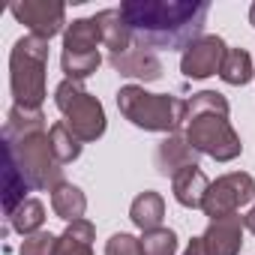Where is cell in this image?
<instances>
[{"mask_svg":"<svg viewBox=\"0 0 255 255\" xmlns=\"http://www.w3.org/2000/svg\"><path fill=\"white\" fill-rule=\"evenodd\" d=\"M93 243H84V240H75L69 231H63L60 234V240H57V252L54 255H93V249H90Z\"/></svg>","mask_w":255,"mask_h":255,"instance_id":"484cf974","label":"cell"},{"mask_svg":"<svg viewBox=\"0 0 255 255\" xmlns=\"http://www.w3.org/2000/svg\"><path fill=\"white\" fill-rule=\"evenodd\" d=\"M57 240L60 237H54L51 231H36V234H27L24 240H21V255H54L57 252Z\"/></svg>","mask_w":255,"mask_h":255,"instance_id":"cb8c5ba5","label":"cell"},{"mask_svg":"<svg viewBox=\"0 0 255 255\" xmlns=\"http://www.w3.org/2000/svg\"><path fill=\"white\" fill-rule=\"evenodd\" d=\"M183 135L192 144V150H198L216 162H231L243 150L240 135L234 132V126L228 123L225 114H189Z\"/></svg>","mask_w":255,"mask_h":255,"instance_id":"8992f818","label":"cell"},{"mask_svg":"<svg viewBox=\"0 0 255 255\" xmlns=\"http://www.w3.org/2000/svg\"><path fill=\"white\" fill-rule=\"evenodd\" d=\"M54 105L66 117L63 123L78 135V141H96L105 132V108L96 96H90L81 81L63 78L54 87Z\"/></svg>","mask_w":255,"mask_h":255,"instance_id":"5b68a950","label":"cell"},{"mask_svg":"<svg viewBox=\"0 0 255 255\" xmlns=\"http://www.w3.org/2000/svg\"><path fill=\"white\" fill-rule=\"evenodd\" d=\"M177 234L171 228H153L141 234V255H174Z\"/></svg>","mask_w":255,"mask_h":255,"instance_id":"7402d4cb","label":"cell"},{"mask_svg":"<svg viewBox=\"0 0 255 255\" xmlns=\"http://www.w3.org/2000/svg\"><path fill=\"white\" fill-rule=\"evenodd\" d=\"M219 78L231 87H243L255 78V66H252V57L249 51L243 48H228L225 60H222V69H219Z\"/></svg>","mask_w":255,"mask_h":255,"instance_id":"ac0fdd59","label":"cell"},{"mask_svg":"<svg viewBox=\"0 0 255 255\" xmlns=\"http://www.w3.org/2000/svg\"><path fill=\"white\" fill-rule=\"evenodd\" d=\"M249 201H255V180L252 174L246 171H231V174H222L219 180L210 183L207 195H204V216L213 222V219H225V216H234L240 207H246Z\"/></svg>","mask_w":255,"mask_h":255,"instance_id":"52a82bcc","label":"cell"},{"mask_svg":"<svg viewBox=\"0 0 255 255\" xmlns=\"http://www.w3.org/2000/svg\"><path fill=\"white\" fill-rule=\"evenodd\" d=\"M99 42H102V33H99L96 18H75V21L63 30V51L87 54V51H99V48H96Z\"/></svg>","mask_w":255,"mask_h":255,"instance_id":"2e32d148","label":"cell"},{"mask_svg":"<svg viewBox=\"0 0 255 255\" xmlns=\"http://www.w3.org/2000/svg\"><path fill=\"white\" fill-rule=\"evenodd\" d=\"M60 66H63V72H66L69 81H84V78H90L102 66V54L99 51H87V54L63 51L60 54Z\"/></svg>","mask_w":255,"mask_h":255,"instance_id":"44dd1931","label":"cell"},{"mask_svg":"<svg viewBox=\"0 0 255 255\" xmlns=\"http://www.w3.org/2000/svg\"><path fill=\"white\" fill-rule=\"evenodd\" d=\"M186 105H189V114H225L228 117V111H231L228 99L216 90H198V93H192V99H186Z\"/></svg>","mask_w":255,"mask_h":255,"instance_id":"603a6c76","label":"cell"},{"mask_svg":"<svg viewBox=\"0 0 255 255\" xmlns=\"http://www.w3.org/2000/svg\"><path fill=\"white\" fill-rule=\"evenodd\" d=\"M105 255H141V237H132V234H111L108 243H105Z\"/></svg>","mask_w":255,"mask_h":255,"instance_id":"d4e9b609","label":"cell"},{"mask_svg":"<svg viewBox=\"0 0 255 255\" xmlns=\"http://www.w3.org/2000/svg\"><path fill=\"white\" fill-rule=\"evenodd\" d=\"M243 216H225V219H213L207 225V231L201 234L207 255H240L243 249Z\"/></svg>","mask_w":255,"mask_h":255,"instance_id":"8fae6325","label":"cell"},{"mask_svg":"<svg viewBox=\"0 0 255 255\" xmlns=\"http://www.w3.org/2000/svg\"><path fill=\"white\" fill-rule=\"evenodd\" d=\"M51 210L54 216H60L66 225L75 222V219H84V210H87V195L75 186V183H60L54 192H51Z\"/></svg>","mask_w":255,"mask_h":255,"instance_id":"e0dca14e","label":"cell"},{"mask_svg":"<svg viewBox=\"0 0 255 255\" xmlns=\"http://www.w3.org/2000/svg\"><path fill=\"white\" fill-rule=\"evenodd\" d=\"M129 219H132V225L141 228V231L162 228V219H165V201H162V195L153 192V189L135 195V201L129 204Z\"/></svg>","mask_w":255,"mask_h":255,"instance_id":"9a60e30c","label":"cell"},{"mask_svg":"<svg viewBox=\"0 0 255 255\" xmlns=\"http://www.w3.org/2000/svg\"><path fill=\"white\" fill-rule=\"evenodd\" d=\"M117 108L132 126L144 132H168L174 135L186 123L189 105L171 93H150L141 84H126L117 90Z\"/></svg>","mask_w":255,"mask_h":255,"instance_id":"7a4b0ae2","label":"cell"},{"mask_svg":"<svg viewBox=\"0 0 255 255\" xmlns=\"http://www.w3.org/2000/svg\"><path fill=\"white\" fill-rule=\"evenodd\" d=\"M243 225H246V231H249V234H255V204H252V210L243 216Z\"/></svg>","mask_w":255,"mask_h":255,"instance_id":"83f0119b","label":"cell"},{"mask_svg":"<svg viewBox=\"0 0 255 255\" xmlns=\"http://www.w3.org/2000/svg\"><path fill=\"white\" fill-rule=\"evenodd\" d=\"M48 141H51V150H54V156H57V162H60V165L75 162V159L81 156V141H78V135L69 129L63 120L51 123V129H48Z\"/></svg>","mask_w":255,"mask_h":255,"instance_id":"ffe728a7","label":"cell"},{"mask_svg":"<svg viewBox=\"0 0 255 255\" xmlns=\"http://www.w3.org/2000/svg\"><path fill=\"white\" fill-rule=\"evenodd\" d=\"M249 24H252V27H255V3H252V6H249Z\"/></svg>","mask_w":255,"mask_h":255,"instance_id":"f1b7e54d","label":"cell"},{"mask_svg":"<svg viewBox=\"0 0 255 255\" xmlns=\"http://www.w3.org/2000/svg\"><path fill=\"white\" fill-rule=\"evenodd\" d=\"M228 54V45L222 36H213V33H204L201 39H195L183 57H180V72L192 81H201V78H210L222 69V60Z\"/></svg>","mask_w":255,"mask_h":255,"instance_id":"9c48e42d","label":"cell"},{"mask_svg":"<svg viewBox=\"0 0 255 255\" xmlns=\"http://www.w3.org/2000/svg\"><path fill=\"white\" fill-rule=\"evenodd\" d=\"M45 69H48V42L39 36H21L9 54V84L15 105L39 111L48 90H45Z\"/></svg>","mask_w":255,"mask_h":255,"instance_id":"277c9868","label":"cell"},{"mask_svg":"<svg viewBox=\"0 0 255 255\" xmlns=\"http://www.w3.org/2000/svg\"><path fill=\"white\" fill-rule=\"evenodd\" d=\"M183 255H207V249H204V240H201V237H192V240L186 243Z\"/></svg>","mask_w":255,"mask_h":255,"instance_id":"4316f807","label":"cell"},{"mask_svg":"<svg viewBox=\"0 0 255 255\" xmlns=\"http://www.w3.org/2000/svg\"><path fill=\"white\" fill-rule=\"evenodd\" d=\"M120 12L141 48H189L204 36L207 0H126Z\"/></svg>","mask_w":255,"mask_h":255,"instance_id":"6da1fadb","label":"cell"},{"mask_svg":"<svg viewBox=\"0 0 255 255\" xmlns=\"http://www.w3.org/2000/svg\"><path fill=\"white\" fill-rule=\"evenodd\" d=\"M93 18L99 24V33H102V45L111 51V57L126 54V51L132 48V39L135 36H132V30H129V24H126V18H123L120 9H102Z\"/></svg>","mask_w":255,"mask_h":255,"instance_id":"4fadbf2b","label":"cell"},{"mask_svg":"<svg viewBox=\"0 0 255 255\" xmlns=\"http://www.w3.org/2000/svg\"><path fill=\"white\" fill-rule=\"evenodd\" d=\"M21 24H27L30 36H39V39H51L57 36L66 24V3L60 0H21V3H12L9 9Z\"/></svg>","mask_w":255,"mask_h":255,"instance_id":"ba28073f","label":"cell"},{"mask_svg":"<svg viewBox=\"0 0 255 255\" xmlns=\"http://www.w3.org/2000/svg\"><path fill=\"white\" fill-rule=\"evenodd\" d=\"M207 189H210V180H207V174H204L198 165L183 168V171L171 180V192H174L177 204H180V207H189V210H195V207L204 204Z\"/></svg>","mask_w":255,"mask_h":255,"instance_id":"5bb4252c","label":"cell"},{"mask_svg":"<svg viewBox=\"0 0 255 255\" xmlns=\"http://www.w3.org/2000/svg\"><path fill=\"white\" fill-rule=\"evenodd\" d=\"M6 144V162L15 165V171L27 180L30 189H48L54 192L63 183V168L51 150L48 129L36 132H3Z\"/></svg>","mask_w":255,"mask_h":255,"instance_id":"3957f363","label":"cell"},{"mask_svg":"<svg viewBox=\"0 0 255 255\" xmlns=\"http://www.w3.org/2000/svg\"><path fill=\"white\" fill-rule=\"evenodd\" d=\"M42 225H45V204H42L39 198L21 201V204L15 207V213L9 216V228H15L21 237L42 231Z\"/></svg>","mask_w":255,"mask_h":255,"instance_id":"d6986e66","label":"cell"},{"mask_svg":"<svg viewBox=\"0 0 255 255\" xmlns=\"http://www.w3.org/2000/svg\"><path fill=\"white\" fill-rule=\"evenodd\" d=\"M153 162H156V171L162 177H171L174 180L183 168L198 165V150H192V144L186 141V135L174 132V135H168V138L159 141V147L153 153Z\"/></svg>","mask_w":255,"mask_h":255,"instance_id":"30bf717a","label":"cell"},{"mask_svg":"<svg viewBox=\"0 0 255 255\" xmlns=\"http://www.w3.org/2000/svg\"><path fill=\"white\" fill-rule=\"evenodd\" d=\"M108 63L114 66V72H120L123 78H135V81H159L162 78V63L153 51L147 48H129L126 54L108 57Z\"/></svg>","mask_w":255,"mask_h":255,"instance_id":"7c38bea8","label":"cell"}]
</instances>
